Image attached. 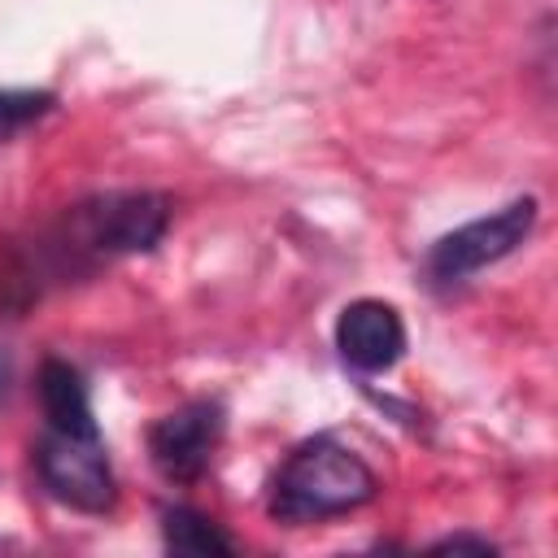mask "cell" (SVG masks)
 Masks as SVG:
<instances>
[{
    "instance_id": "obj_1",
    "label": "cell",
    "mask_w": 558,
    "mask_h": 558,
    "mask_svg": "<svg viewBox=\"0 0 558 558\" xmlns=\"http://www.w3.org/2000/svg\"><path fill=\"white\" fill-rule=\"evenodd\" d=\"M379 480L375 471L331 436H314L288 453L279 475L270 480L266 510L279 523H323L375 501Z\"/></svg>"
},
{
    "instance_id": "obj_2",
    "label": "cell",
    "mask_w": 558,
    "mask_h": 558,
    "mask_svg": "<svg viewBox=\"0 0 558 558\" xmlns=\"http://www.w3.org/2000/svg\"><path fill=\"white\" fill-rule=\"evenodd\" d=\"M170 196L148 192V187H126V192H100L78 201L61 231H57V257L61 262H100V257H126V253H148L161 244L170 231Z\"/></svg>"
},
{
    "instance_id": "obj_3",
    "label": "cell",
    "mask_w": 558,
    "mask_h": 558,
    "mask_svg": "<svg viewBox=\"0 0 558 558\" xmlns=\"http://www.w3.org/2000/svg\"><path fill=\"white\" fill-rule=\"evenodd\" d=\"M35 471L44 488L83 514H109L118 501V480L100 432H44L35 445Z\"/></svg>"
},
{
    "instance_id": "obj_4",
    "label": "cell",
    "mask_w": 558,
    "mask_h": 558,
    "mask_svg": "<svg viewBox=\"0 0 558 558\" xmlns=\"http://www.w3.org/2000/svg\"><path fill=\"white\" fill-rule=\"evenodd\" d=\"M532 227H536V196H514L510 205L440 235L427 248V279L440 288H453V283L471 279L475 270L510 257L532 235Z\"/></svg>"
},
{
    "instance_id": "obj_5",
    "label": "cell",
    "mask_w": 558,
    "mask_h": 558,
    "mask_svg": "<svg viewBox=\"0 0 558 558\" xmlns=\"http://www.w3.org/2000/svg\"><path fill=\"white\" fill-rule=\"evenodd\" d=\"M218 440H222V405L209 397H196L148 427V458L161 480L196 484L209 471Z\"/></svg>"
},
{
    "instance_id": "obj_6",
    "label": "cell",
    "mask_w": 558,
    "mask_h": 558,
    "mask_svg": "<svg viewBox=\"0 0 558 558\" xmlns=\"http://www.w3.org/2000/svg\"><path fill=\"white\" fill-rule=\"evenodd\" d=\"M336 349L357 375H384L405 353V323L388 301L357 296L336 318Z\"/></svg>"
},
{
    "instance_id": "obj_7",
    "label": "cell",
    "mask_w": 558,
    "mask_h": 558,
    "mask_svg": "<svg viewBox=\"0 0 558 558\" xmlns=\"http://www.w3.org/2000/svg\"><path fill=\"white\" fill-rule=\"evenodd\" d=\"M35 392H39V405H44V418H48L52 432H96V414H92L87 384H83V375H78L70 362L48 357V362L39 366Z\"/></svg>"
},
{
    "instance_id": "obj_8",
    "label": "cell",
    "mask_w": 558,
    "mask_h": 558,
    "mask_svg": "<svg viewBox=\"0 0 558 558\" xmlns=\"http://www.w3.org/2000/svg\"><path fill=\"white\" fill-rule=\"evenodd\" d=\"M161 541L166 549L174 554H192V558H205V554H235V541L201 510L192 506H166L161 510Z\"/></svg>"
},
{
    "instance_id": "obj_9",
    "label": "cell",
    "mask_w": 558,
    "mask_h": 558,
    "mask_svg": "<svg viewBox=\"0 0 558 558\" xmlns=\"http://www.w3.org/2000/svg\"><path fill=\"white\" fill-rule=\"evenodd\" d=\"M52 105H57V96L44 87H0V144L22 135L39 118H48Z\"/></svg>"
},
{
    "instance_id": "obj_10",
    "label": "cell",
    "mask_w": 558,
    "mask_h": 558,
    "mask_svg": "<svg viewBox=\"0 0 558 558\" xmlns=\"http://www.w3.org/2000/svg\"><path fill=\"white\" fill-rule=\"evenodd\" d=\"M432 554H497V545L488 536H471V532H453L432 541Z\"/></svg>"
}]
</instances>
